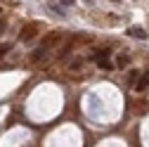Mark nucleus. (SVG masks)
<instances>
[{
	"instance_id": "obj_1",
	"label": "nucleus",
	"mask_w": 149,
	"mask_h": 147,
	"mask_svg": "<svg viewBox=\"0 0 149 147\" xmlns=\"http://www.w3.org/2000/svg\"><path fill=\"white\" fill-rule=\"evenodd\" d=\"M62 38H64V36H62L59 31H52V33H47V36H45V38L40 41V48H45V50L50 52V50H52L54 45H57V43H59Z\"/></svg>"
},
{
	"instance_id": "obj_2",
	"label": "nucleus",
	"mask_w": 149,
	"mask_h": 147,
	"mask_svg": "<svg viewBox=\"0 0 149 147\" xmlns=\"http://www.w3.org/2000/svg\"><path fill=\"white\" fill-rule=\"evenodd\" d=\"M36 33H38V26H36V24H29V26H24V29H22L19 38L26 43V41H33V38H36Z\"/></svg>"
},
{
	"instance_id": "obj_3",
	"label": "nucleus",
	"mask_w": 149,
	"mask_h": 147,
	"mask_svg": "<svg viewBox=\"0 0 149 147\" xmlns=\"http://www.w3.org/2000/svg\"><path fill=\"white\" fill-rule=\"evenodd\" d=\"M144 88H149V71H142L140 78H137V83H135V90H137V93H142Z\"/></svg>"
},
{
	"instance_id": "obj_4",
	"label": "nucleus",
	"mask_w": 149,
	"mask_h": 147,
	"mask_svg": "<svg viewBox=\"0 0 149 147\" xmlns=\"http://www.w3.org/2000/svg\"><path fill=\"white\" fill-rule=\"evenodd\" d=\"M83 64H85V60H83V57H76V60H73V62L69 64V71H71V74H81Z\"/></svg>"
},
{
	"instance_id": "obj_5",
	"label": "nucleus",
	"mask_w": 149,
	"mask_h": 147,
	"mask_svg": "<svg viewBox=\"0 0 149 147\" xmlns=\"http://www.w3.org/2000/svg\"><path fill=\"white\" fill-rule=\"evenodd\" d=\"M45 55H47V50H45V48H40V45H38V48H36V50H33V52H31V62H40V60H43V57H45Z\"/></svg>"
},
{
	"instance_id": "obj_6",
	"label": "nucleus",
	"mask_w": 149,
	"mask_h": 147,
	"mask_svg": "<svg viewBox=\"0 0 149 147\" xmlns=\"http://www.w3.org/2000/svg\"><path fill=\"white\" fill-rule=\"evenodd\" d=\"M130 64V57H128V55H118V57H116V66L118 69H125Z\"/></svg>"
},
{
	"instance_id": "obj_7",
	"label": "nucleus",
	"mask_w": 149,
	"mask_h": 147,
	"mask_svg": "<svg viewBox=\"0 0 149 147\" xmlns=\"http://www.w3.org/2000/svg\"><path fill=\"white\" fill-rule=\"evenodd\" d=\"M128 33L133 36V38H140V41H144V38H147V31H142V29H137V26H135V29H130Z\"/></svg>"
},
{
	"instance_id": "obj_8",
	"label": "nucleus",
	"mask_w": 149,
	"mask_h": 147,
	"mask_svg": "<svg viewBox=\"0 0 149 147\" xmlns=\"http://www.w3.org/2000/svg\"><path fill=\"white\" fill-rule=\"evenodd\" d=\"M97 66H100V69H116V66L111 64L107 57H97Z\"/></svg>"
},
{
	"instance_id": "obj_9",
	"label": "nucleus",
	"mask_w": 149,
	"mask_h": 147,
	"mask_svg": "<svg viewBox=\"0 0 149 147\" xmlns=\"http://www.w3.org/2000/svg\"><path fill=\"white\" fill-rule=\"evenodd\" d=\"M73 43H76V41H69V43H66V45L62 48V52H59V57H66V55H69V52L73 50Z\"/></svg>"
},
{
	"instance_id": "obj_10",
	"label": "nucleus",
	"mask_w": 149,
	"mask_h": 147,
	"mask_svg": "<svg viewBox=\"0 0 149 147\" xmlns=\"http://www.w3.org/2000/svg\"><path fill=\"white\" fill-rule=\"evenodd\" d=\"M137 78H140V71H135V69H133V71L128 74V83H130V85H135V83H137Z\"/></svg>"
},
{
	"instance_id": "obj_11",
	"label": "nucleus",
	"mask_w": 149,
	"mask_h": 147,
	"mask_svg": "<svg viewBox=\"0 0 149 147\" xmlns=\"http://www.w3.org/2000/svg\"><path fill=\"white\" fill-rule=\"evenodd\" d=\"M5 29H7V24H5L3 19H0V36H3V33H5Z\"/></svg>"
},
{
	"instance_id": "obj_12",
	"label": "nucleus",
	"mask_w": 149,
	"mask_h": 147,
	"mask_svg": "<svg viewBox=\"0 0 149 147\" xmlns=\"http://www.w3.org/2000/svg\"><path fill=\"white\" fill-rule=\"evenodd\" d=\"M7 50H10V45H0V57H3V55H5Z\"/></svg>"
},
{
	"instance_id": "obj_13",
	"label": "nucleus",
	"mask_w": 149,
	"mask_h": 147,
	"mask_svg": "<svg viewBox=\"0 0 149 147\" xmlns=\"http://www.w3.org/2000/svg\"><path fill=\"white\" fill-rule=\"evenodd\" d=\"M59 3H62V5H69V7H71V5H73V0H59Z\"/></svg>"
},
{
	"instance_id": "obj_14",
	"label": "nucleus",
	"mask_w": 149,
	"mask_h": 147,
	"mask_svg": "<svg viewBox=\"0 0 149 147\" xmlns=\"http://www.w3.org/2000/svg\"><path fill=\"white\" fill-rule=\"evenodd\" d=\"M0 14H3V7H0Z\"/></svg>"
}]
</instances>
